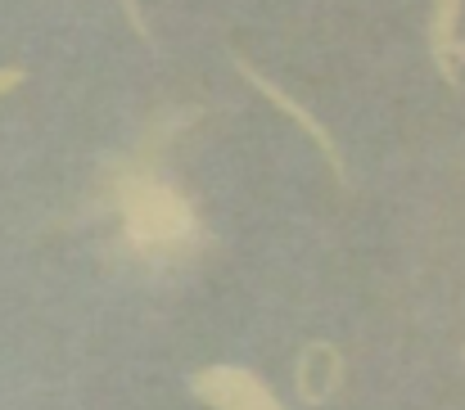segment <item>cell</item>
<instances>
[{
	"mask_svg": "<svg viewBox=\"0 0 465 410\" xmlns=\"http://www.w3.org/2000/svg\"><path fill=\"white\" fill-rule=\"evenodd\" d=\"M190 393L213 410H285L276 393L244 366H208L190 379Z\"/></svg>",
	"mask_w": 465,
	"mask_h": 410,
	"instance_id": "obj_2",
	"label": "cell"
},
{
	"mask_svg": "<svg viewBox=\"0 0 465 410\" xmlns=\"http://www.w3.org/2000/svg\"><path fill=\"white\" fill-rule=\"evenodd\" d=\"M23 82H27V68H18V63H5V68H0V95L18 91Z\"/></svg>",
	"mask_w": 465,
	"mask_h": 410,
	"instance_id": "obj_5",
	"label": "cell"
},
{
	"mask_svg": "<svg viewBox=\"0 0 465 410\" xmlns=\"http://www.w3.org/2000/svg\"><path fill=\"white\" fill-rule=\"evenodd\" d=\"M123 9H127V18H132V27L141 32V41H150V27H145V18H141V9H136V0H123Z\"/></svg>",
	"mask_w": 465,
	"mask_h": 410,
	"instance_id": "obj_6",
	"label": "cell"
},
{
	"mask_svg": "<svg viewBox=\"0 0 465 410\" xmlns=\"http://www.w3.org/2000/svg\"><path fill=\"white\" fill-rule=\"evenodd\" d=\"M114 208L123 217V239L136 258L190 253L203 235L194 203L145 167H127L123 176H114Z\"/></svg>",
	"mask_w": 465,
	"mask_h": 410,
	"instance_id": "obj_1",
	"label": "cell"
},
{
	"mask_svg": "<svg viewBox=\"0 0 465 410\" xmlns=\"http://www.w3.org/2000/svg\"><path fill=\"white\" fill-rule=\"evenodd\" d=\"M461 0H434V23H430V45H434V59H439V73L448 82H457V59H452V45L461 41Z\"/></svg>",
	"mask_w": 465,
	"mask_h": 410,
	"instance_id": "obj_4",
	"label": "cell"
},
{
	"mask_svg": "<svg viewBox=\"0 0 465 410\" xmlns=\"http://www.w3.org/2000/svg\"><path fill=\"white\" fill-rule=\"evenodd\" d=\"M452 59H461V68H465V41H457V45H452Z\"/></svg>",
	"mask_w": 465,
	"mask_h": 410,
	"instance_id": "obj_7",
	"label": "cell"
},
{
	"mask_svg": "<svg viewBox=\"0 0 465 410\" xmlns=\"http://www.w3.org/2000/svg\"><path fill=\"white\" fill-rule=\"evenodd\" d=\"M235 68H240V77H249V82H253V86H258V91H262V95H267V100L281 109V113H290V118H294V122H299V127H303V132L316 140V149H321V153H325V162L334 167V181H339V185H348V167H343V158H339V144L330 140V132H325V127L312 118L308 109H303V104H299L290 91H281L272 77H262V73H258L249 59H235Z\"/></svg>",
	"mask_w": 465,
	"mask_h": 410,
	"instance_id": "obj_3",
	"label": "cell"
}]
</instances>
